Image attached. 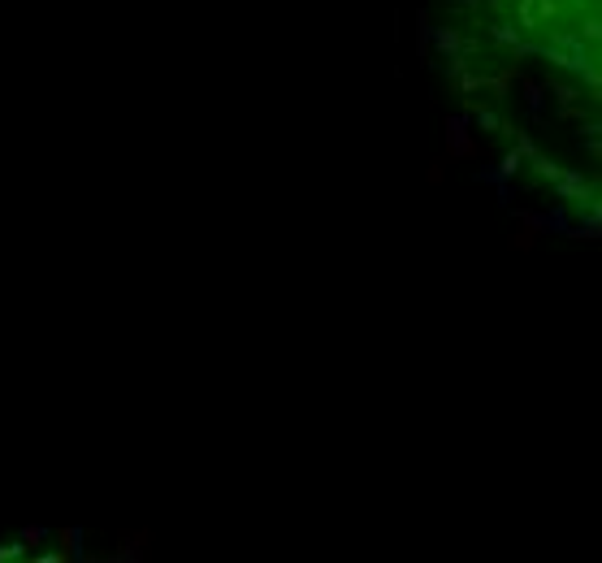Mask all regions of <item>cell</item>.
<instances>
[{
	"label": "cell",
	"instance_id": "cell-4",
	"mask_svg": "<svg viewBox=\"0 0 602 563\" xmlns=\"http://www.w3.org/2000/svg\"><path fill=\"white\" fill-rule=\"evenodd\" d=\"M148 546H152V533H148V529H139V533H126V537H122V546H117V550H105L100 559H113V563H139V559H148Z\"/></svg>",
	"mask_w": 602,
	"mask_h": 563
},
{
	"label": "cell",
	"instance_id": "cell-10",
	"mask_svg": "<svg viewBox=\"0 0 602 563\" xmlns=\"http://www.w3.org/2000/svg\"><path fill=\"white\" fill-rule=\"evenodd\" d=\"M48 537H52L48 529H39V525H26V529H22V537H17V541H22V546H26V555H31L35 546H44Z\"/></svg>",
	"mask_w": 602,
	"mask_h": 563
},
{
	"label": "cell",
	"instance_id": "cell-3",
	"mask_svg": "<svg viewBox=\"0 0 602 563\" xmlns=\"http://www.w3.org/2000/svg\"><path fill=\"white\" fill-rule=\"evenodd\" d=\"M555 195L564 199V204H594V183H585V173L564 169L555 178Z\"/></svg>",
	"mask_w": 602,
	"mask_h": 563
},
{
	"label": "cell",
	"instance_id": "cell-5",
	"mask_svg": "<svg viewBox=\"0 0 602 563\" xmlns=\"http://www.w3.org/2000/svg\"><path fill=\"white\" fill-rule=\"evenodd\" d=\"M490 35H494V44H503L511 56H516V61H520V56H525L529 52V44H525V39H520V31L511 26V22H494L490 26Z\"/></svg>",
	"mask_w": 602,
	"mask_h": 563
},
{
	"label": "cell",
	"instance_id": "cell-15",
	"mask_svg": "<svg viewBox=\"0 0 602 563\" xmlns=\"http://www.w3.org/2000/svg\"><path fill=\"white\" fill-rule=\"evenodd\" d=\"M486 5H490V9H507V0H486Z\"/></svg>",
	"mask_w": 602,
	"mask_h": 563
},
{
	"label": "cell",
	"instance_id": "cell-12",
	"mask_svg": "<svg viewBox=\"0 0 602 563\" xmlns=\"http://www.w3.org/2000/svg\"><path fill=\"white\" fill-rule=\"evenodd\" d=\"M22 555H26L22 541H13V546H0V563H13V559H22Z\"/></svg>",
	"mask_w": 602,
	"mask_h": 563
},
{
	"label": "cell",
	"instance_id": "cell-6",
	"mask_svg": "<svg viewBox=\"0 0 602 563\" xmlns=\"http://www.w3.org/2000/svg\"><path fill=\"white\" fill-rule=\"evenodd\" d=\"M56 541H61V555H65V559H87V550H83V529H61V533H56Z\"/></svg>",
	"mask_w": 602,
	"mask_h": 563
},
{
	"label": "cell",
	"instance_id": "cell-11",
	"mask_svg": "<svg viewBox=\"0 0 602 563\" xmlns=\"http://www.w3.org/2000/svg\"><path fill=\"white\" fill-rule=\"evenodd\" d=\"M447 165H451V156H438V160H429V169H425V183H429V187H442V178H447Z\"/></svg>",
	"mask_w": 602,
	"mask_h": 563
},
{
	"label": "cell",
	"instance_id": "cell-14",
	"mask_svg": "<svg viewBox=\"0 0 602 563\" xmlns=\"http://www.w3.org/2000/svg\"><path fill=\"white\" fill-rule=\"evenodd\" d=\"M35 559H39V563H61L65 555H61V550H48V555H35Z\"/></svg>",
	"mask_w": 602,
	"mask_h": 563
},
{
	"label": "cell",
	"instance_id": "cell-13",
	"mask_svg": "<svg viewBox=\"0 0 602 563\" xmlns=\"http://www.w3.org/2000/svg\"><path fill=\"white\" fill-rule=\"evenodd\" d=\"M525 105H541V83H525Z\"/></svg>",
	"mask_w": 602,
	"mask_h": 563
},
{
	"label": "cell",
	"instance_id": "cell-8",
	"mask_svg": "<svg viewBox=\"0 0 602 563\" xmlns=\"http://www.w3.org/2000/svg\"><path fill=\"white\" fill-rule=\"evenodd\" d=\"M546 87H550V95L559 100V105H576V100H580V91H576V87H568V83H559L555 74L546 78Z\"/></svg>",
	"mask_w": 602,
	"mask_h": 563
},
{
	"label": "cell",
	"instance_id": "cell-7",
	"mask_svg": "<svg viewBox=\"0 0 602 563\" xmlns=\"http://www.w3.org/2000/svg\"><path fill=\"white\" fill-rule=\"evenodd\" d=\"M438 48H442L447 61H451V56H464V39H459L455 26H442V31H438Z\"/></svg>",
	"mask_w": 602,
	"mask_h": 563
},
{
	"label": "cell",
	"instance_id": "cell-2",
	"mask_svg": "<svg viewBox=\"0 0 602 563\" xmlns=\"http://www.w3.org/2000/svg\"><path fill=\"white\" fill-rule=\"evenodd\" d=\"M447 156L451 160H472L477 156V144L468 139V117H447Z\"/></svg>",
	"mask_w": 602,
	"mask_h": 563
},
{
	"label": "cell",
	"instance_id": "cell-1",
	"mask_svg": "<svg viewBox=\"0 0 602 563\" xmlns=\"http://www.w3.org/2000/svg\"><path fill=\"white\" fill-rule=\"evenodd\" d=\"M516 221H520V230L507 238V247H511V252H533V247H537V238H541V230H546V217H541V213H525V208H520V213H516Z\"/></svg>",
	"mask_w": 602,
	"mask_h": 563
},
{
	"label": "cell",
	"instance_id": "cell-9",
	"mask_svg": "<svg viewBox=\"0 0 602 563\" xmlns=\"http://www.w3.org/2000/svg\"><path fill=\"white\" fill-rule=\"evenodd\" d=\"M529 165H533V173H537V178H546V183H555V178L564 173V169H559V165H555L550 156H541V152H537V156L529 160Z\"/></svg>",
	"mask_w": 602,
	"mask_h": 563
}]
</instances>
